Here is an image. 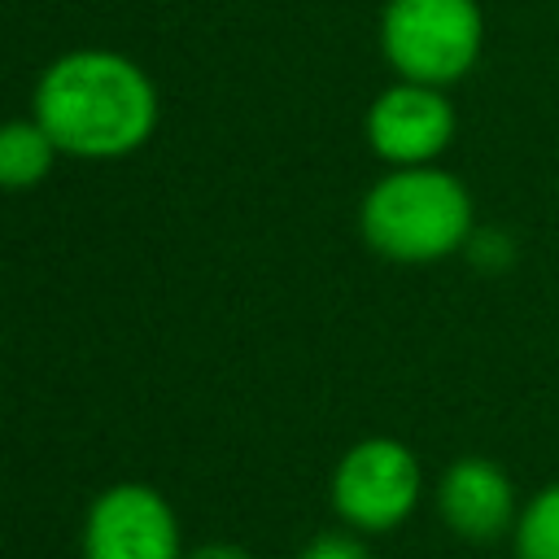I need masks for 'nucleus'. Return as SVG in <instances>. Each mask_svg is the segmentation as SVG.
<instances>
[{"label": "nucleus", "instance_id": "obj_1", "mask_svg": "<svg viewBox=\"0 0 559 559\" xmlns=\"http://www.w3.org/2000/svg\"><path fill=\"white\" fill-rule=\"evenodd\" d=\"M35 118L70 157H127L157 127V92L131 57L79 48L39 74Z\"/></svg>", "mask_w": 559, "mask_h": 559}, {"label": "nucleus", "instance_id": "obj_2", "mask_svg": "<svg viewBox=\"0 0 559 559\" xmlns=\"http://www.w3.org/2000/svg\"><path fill=\"white\" fill-rule=\"evenodd\" d=\"M362 240L389 262H441L472 240V192L441 166H393L358 210Z\"/></svg>", "mask_w": 559, "mask_h": 559}, {"label": "nucleus", "instance_id": "obj_3", "mask_svg": "<svg viewBox=\"0 0 559 559\" xmlns=\"http://www.w3.org/2000/svg\"><path fill=\"white\" fill-rule=\"evenodd\" d=\"M485 44V17L476 0H384L380 48L384 61L428 87L459 83Z\"/></svg>", "mask_w": 559, "mask_h": 559}, {"label": "nucleus", "instance_id": "obj_4", "mask_svg": "<svg viewBox=\"0 0 559 559\" xmlns=\"http://www.w3.org/2000/svg\"><path fill=\"white\" fill-rule=\"evenodd\" d=\"M419 459L393 437H362L332 472V507L349 528L384 533L397 528L419 502Z\"/></svg>", "mask_w": 559, "mask_h": 559}, {"label": "nucleus", "instance_id": "obj_5", "mask_svg": "<svg viewBox=\"0 0 559 559\" xmlns=\"http://www.w3.org/2000/svg\"><path fill=\"white\" fill-rule=\"evenodd\" d=\"M83 559H183L170 502L135 480L105 489L83 524Z\"/></svg>", "mask_w": 559, "mask_h": 559}, {"label": "nucleus", "instance_id": "obj_6", "mask_svg": "<svg viewBox=\"0 0 559 559\" xmlns=\"http://www.w3.org/2000/svg\"><path fill=\"white\" fill-rule=\"evenodd\" d=\"M454 140V105L441 87L397 79L367 109V144L389 166H428Z\"/></svg>", "mask_w": 559, "mask_h": 559}, {"label": "nucleus", "instance_id": "obj_7", "mask_svg": "<svg viewBox=\"0 0 559 559\" xmlns=\"http://www.w3.org/2000/svg\"><path fill=\"white\" fill-rule=\"evenodd\" d=\"M437 511L450 524V533H459L463 542L489 546L515 528L520 502H515L511 476L493 459L467 454L445 467V476L437 485Z\"/></svg>", "mask_w": 559, "mask_h": 559}, {"label": "nucleus", "instance_id": "obj_8", "mask_svg": "<svg viewBox=\"0 0 559 559\" xmlns=\"http://www.w3.org/2000/svg\"><path fill=\"white\" fill-rule=\"evenodd\" d=\"M57 140L44 131L39 118H13L0 122V188H35L52 162H57Z\"/></svg>", "mask_w": 559, "mask_h": 559}, {"label": "nucleus", "instance_id": "obj_9", "mask_svg": "<svg viewBox=\"0 0 559 559\" xmlns=\"http://www.w3.org/2000/svg\"><path fill=\"white\" fill-rule=\"evenodd\" d=\"M515 559H559V480L537 489L511 528Z\"/></svg>", "mask_w": 559, "mask_h": 559}, {"label": "nucleus", "instance_id": "obj_10", "mask_svg": "<svg viewBox=\"0 0 559 559\" xmlns=\"http://www.w3.org/2000/svg\"><path fill=\"white\" fill-rule=\"evenodd\" d=\"M297 559H371V550L354 533H319L306 542Z\"/></svg>", "mask_w": 559, "mask_h": 559}, {"label": "nucleus", "instance_id": "obj_11", "mask_svg": "<svg viewBox=\"0 0 559 559\" xmlns=\"http://www.w3.org/2000/svg\"><path fill=\"white\" fill-rule=\"evenodd\" d=\"M183 559H253V555H245V550L231 546V542H205V546H197V550L183 555Z\"/></svg>", "mask_w": 559, "mask_h": 559}]
</instances>
